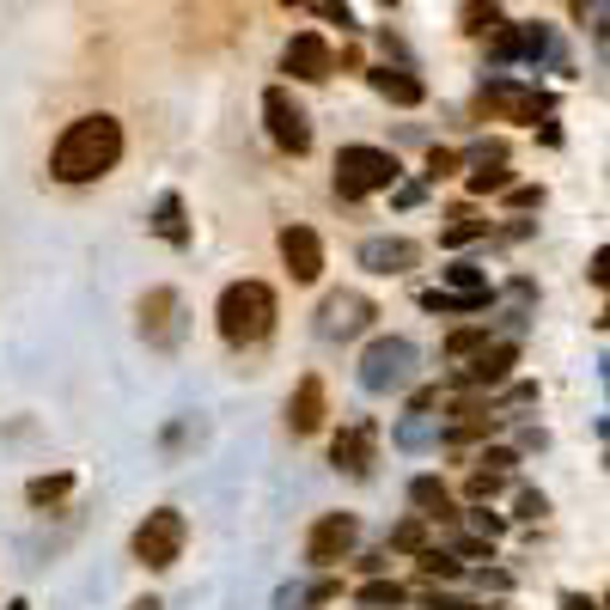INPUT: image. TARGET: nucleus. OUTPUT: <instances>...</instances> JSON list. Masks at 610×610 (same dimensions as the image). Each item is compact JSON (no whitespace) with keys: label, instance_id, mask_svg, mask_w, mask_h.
<instances>
[{"label":"nucleus","instance_id":"2f4dec72","mask_svg":"<svg viewBox=\"0 0 610 610\" xmlns=\"http://www.w3.org/2000/svg\"><path fill=\"white\" fill-rule=\"evenodd\" d=\"M501 489H506V477H501V470H489V465H477V470H470V494H477V501H494Z\"/></svg>","mask_w":610,"mask_h":610},{"label":"nucleus","instance_id":"6ab92c4d","mask_svg":"<svg viewBox=\"0 0 610 610\" xmlns=\"http://www.w3.org/2000/svg\"><path fill=\"white\" fill-rule=\"evenodd\" d=\"M153 232H160L165 244H189V220H184V196H172L165 189L160 201H153Z\"/></svg>","mask_w":610,"mask_h":610},{"label":"nucleus","instance_id":"6e6552de","mask_svg":"<svg viewBox=\"0 0 610 610\" xmlns=\"http://www.w3.org/2000/svg\"><path fill=\"white\" fill-rule=\"evenodd\" d=\"M477 105L489 110V117H501V122H537L549 110V98L537 92V86H519V80H489Z\"/></svg>","mask_w":610,"mask_h":610},{"label":"nucleus","instance_id":"ddd939ff","mask_svg":"<svg viewBox=\"0 0 610 610\" xmlns=\"http://www.w3.org/2000/svg\"><path fill=\"white\" fill-rule=\"evenodd\" d=\"M372 451H379V427H372V422H348L342 434L330 439V465L342 470V477H367Z\"/></svg>","mask_w":610,"mask_h":610},{"label":"nucleus","instance_id":"39448f33","mask_svg":"<svg viewBox=\"0 0 610 610\" xmlns=\"http://www.w3.org/2000/svg\"><path fill=\"white\" fill-rule=\"evenodd\" d=\"M184 537H189L184 513H177V506H160V513H146L141 525H134V562H141V568H172V562L184 556Z\"/></svg>","mask_w":610,"mask_h":610},{"label":"nucleus","instance_id":"2eb2a0df","mask_svg":"<svg viewBox=\"0 0 610 610\" xmlns=\"http://www.w3.org/2000/svg\"><path fill=\"white\" fill-rule=\"evenodd\" d=\"M287 427H293L299 439L324 427V379H312V372H305L299 385H293V397H287Z\"/></svg>","mask_w":610,"mask_h":610},{"label":"nucleus","instance_id":"c756f323","mask_svg":"<svg viewBox=\"0 0 610 610\" xmlns=\"http://www.w3.org/2000/svg\"><path fill=\"white\" fill-rule=\"evenodd\" d=\"M422 574H427V580H451V574H458V556L427 544V549H422Z\"/></svg>","mask_w":610,"mask_h":610},{"label":"nucleus","instance_id":"ea45409f","mask_svg":"<svg viewBox=\"0 0 610 610\" xmlns=\"http://www.w3.org/2000/svg\"><path fill=\"white\" fill-rule=\"evenodd\" d=\"M592 281H598V287H604V281H610V251H604V244H598V251H592Z\"/></svg>","mask_w":610,"mask_h":610},{"label":"nucleus","instance_id":"dca6fc26","mask_svg":"<svg viewBox=\"0 0 610 610\" xmlns=\"http://www.w3.org/2000/svg\"><path fill=\"white\" fill-rule=\"evenodd\" d=\"M415 244L410 239H367L360 244V269H372V275H403V269H415Z\"/></svg>","mask_w":610,"mask_h":610},{"label":"nucleus","instance_id":"423d86ee","mask_svg":"<svg viewBox=\"0 0 610 610\" xmlns=\"http://www.w3.org/2000/svg\"><path fill=\"white\" fill-rule=\"evenodd\" d=\"M263 117H269V141H275L281 153H305V146H312V117L293 105L287 86H269L263 92Z\"/></svg>","mask_w":610,"mask_h":610},{"label":"nucleus","instance_id":"a18cd8bd","mask_svg":"<svg viewBox=\"0 0 610 610\" xmlns=\"http://www.w3.org/2000/svg\"><path fill=\"white\" fill-rule=\"evenodd\" d=\"M385 7H397V0H385Z\"/></svg>","mask_w":610,"mask_h":610},{"label":"nucleus","instance_id":"4468645a","mask_svg":"<svg viewBox=\"0 0 610 610\" xmlns=\"http://www.w3.org/2000/svg\"><path fill=\"white\" fill-rule=\"evenodd\" d=\"M281 263H287L293 281H318V275H324V244H318V232H312V226H287V232H281Z\"/></svg>","mask_w":610,"mask_h":610},{"label":"nucleus","instance_id":"20e7f679","mask_svg":"<svg viewBox=\"0 0 610 610\" xmlns=\"http://www.w3.org/2000/svg\"><path fill=\"white\" fill-rule=\"evenodd\" d=\"M415 367H422V355H415L410 336H379V342H367V355H360V391L391 397V391H403L415 379Z\"/></svg>","mask_w":610,"mask_h":610},{"label":"nucleus","instance_id":"58836bf2","mask_svg":"<svg viewBox=\"0 0 610 610\" xmlns=\"http://www.w3.org/2000/svg\"><path fill=\"white\" fill-rule=\"evenodd\" d=\"M580 19H586L592 31H604V0H580Z\"/></svg>","mask_w":610,"mask_h":610},{"label":"nucleus","instance_id":"0eeeda50","mask_svg":"<svg viewBox=\"0 0 610 610\" xmlns=\"http://www.w3.org/2000/svg\"><path fill=\"white\" fill-rule=\"evenodd\" d=\"M372 318H379V312H372L367 293H355V287L330 293V299L318 305V336H324V342H348V336H360Z\"/></svg>","mask_w":610,"mask_h":610},{"label":"nucleus","instance_id":"7ed1b4c3","mask_svg":"<svg viewBox=\"0 0 610 610\" xmlns=\"http://www.w3.org/2000/svg\"><path fill=\"white\" fill-rule=\"evenodd\" d=\"M397 177H403V165H397V153H385V146H342V153H336V196L342 201L397 189Z\"/></svg>","mask_w":610,"mask_h":610},{"label":"nucleus","instance_id":"4be33fe9","mask_svg":"<svg viewBox=\"0 0 610 610\" xmlns=\"http://www.w3.org/2000/svg\"><path fill=\"white\" fill-rule=\"evenodd\" d=\"M494 25H501V0H458V31L489 37Z\"/></svg>","mask_w":610,"mask_h":610},{"label":"nucleus","instance_id":"f3484780","mask_svg":"<svg viewBox=\"0 0 610 610\" xmlns=\"http://www.w3.org/2000/svg\"><path fill=\"white\" fill-rule=\"evenodd\" d=\"M439 434H446V422H439L434 410H410L397 427H391V446L397 451H434Z\"/></svg>","mask_w":610,"mask_h":610},{"label":"nucleus","instance_id":"f03ea898","mask_svg":"<svg viewBox=\"0 0 610 610\" xmlns=\"http://www.w3.org/2000/svg\"><path fill=\"white\" fill-rule=\"evenodd\" d=\"M214 324H220V336L232 348L263 342V336L275 330V287H269V281H232V287L220 293V305H214Z\"/></svg>","mask_w":610,"mask_h":610},{"label":"nucleus","instance_id":"72a5a7b5","mask_svg":"<svg viewBox=\"0 0 610 610\" xmlns=\"http://www.w3.org/2000/svg\"><path fill=\"white\" fill-rule=\"evenodd\" d=\"M451 172H458V153H451V146H434V153H427V177L439 184V177H451Z\"/></svg>","mask_w":610,"mask_h":610},{"label":"nucleus","instance_id":"b1692460","mask_svg":"<svg viewBox=\"0 0 610 610\" xmlns=\"http://www.w3.org/2000/svg\"><path fill=\"white\" fill-rule=\"evenodd\" d=\"M470 239H489V220L470 214V208H458V214H451V226H446V244H470Z\"/></svg>","mask_w":610,"mask_h":610},{"label":"nucleus","instance_id":"a19ab883","mask_svg":"<svg viewBox=\"0 0 610 610\" xmlns=\"http://www.w3.org/2000/svg\"><path fill=\"white\" fill-rule=\"evenodd\" d=\"M506 403H513V410H525V403H537V385H513V391H506Z\"/></svg>","mask_w":610,"mask_h":610},{"label":"nucleus","instance_id":"f257e3e1","mask_svg":"<svg viewBox=\"0 0 610 610\" xmlns=\"http://www.w3.org/2000/svg\"><path fill=\"white\" fill-rule=\"evenodd\" d=\"M117 160H122V122L98 110V117H80L55 141L50 172L62 177V184H98L105 172H117Z\"/></svg>","mask_w":610,"mask_h":610},{"label":"nucleus","instance_id":"412c9836","mask_svg":"<svg viewBox=\"0 0 610 610\" xmlns=\"http://www.w3.org/2000/svg\"><path fill=\"white\" fill-rule=\"evenodd\" d=\"M410 501L422 506V519H451V489L439 477H415L410 482Z\"/></svg>","mask_w":610,"mask_h":610},{"label":"nucleus","instance_id":"f704fd0d","mask_svg":"<svg viewBox=\"0 0 610 610\" xmlns=\"http://www.w3.org/2000/svg\"><path fill=\"white\" fill-rule=\"evenodd\" d=\"M477 465H489V470H501V477H513V465H519V451H506V446H494V451H482Z\"/></svg>","mask_w":610,"mask_h":610},{"label":"nucleus","instance_id":"c85d7f7f","mask_svg":"<svg viewBox=\"0 0 610 610\" xmlns=\"http://www.w3.org/2000/svg\"><path fill=\"white\" fill-rule=\"evenodd\" d=\"M489 348V330H451L446 336V355L451 360H470V355H482Z\"/></svg>","mask_w":610,"mask_h":610},{"label":"nucleus","instance_id":"f8f14e48","mask_svg":"<svg viewBox=\"0 0 610 610\" xmlns=\"http://www.w3.org/2000/svg\"><path fill=\"white\" fill-rule=\"evenodd\" d=\"M513 367H519V342H489L482 355H470L465 367H458V385L494 391V385H506V379H513Z\"/></svg>","mask_w":610,"mask_h":610},{"label":"nucleus","instance_id":"9b49d317","mask_svg":"<svg viewBox=\"0 0 610 610\" xmlns=\"http://www.w3.org/2000/svg\"><path fill=\"white\" fill-rule=\"evenodd\" d=\"M141 336L153 348H177V336H184V299L172 287H153L141 299Z\"/></svg>","mask_w":610,"mask_h":610},{"label":"nucleus","instance_id":"c9c22d12","mask_svg":"<svg viewBox=\"0 0 610 610\" xmlns=\"http://www.w3.org/2000/svg\"><path fill=\"white\" fill-rule=\"evenodd\" d=\"M549 513V501L537 489H519V519H544Z\"/></svg>","mask_w":610,"mask_h":610},{"label":"nucleus","instance_id":"7c9ffc66","mask_svg":"<svg viewBox=\"0 0 610 610\" xmlns=\"http://www.w3.org/2000/svg\"><path fill=\"white\" fill-rule=\"evenodd\" d=\"M470 531H477L482 544H494V537H501V531H506V519L494 513V506H470Z\"/></svg>","mask_w":610,"mask_h":610},{"label":"nucleus","instance_id":"a878e982","mask_svg":"<svg viewBox=\"0 0 610 610\" xmlns=\"http://www.w3.org/2000/svg\"><path fill=\"white\" fill-rule=\"evenodd\" d=\"M67 489H74V477H67V470H55V477H37V482H31L25 501H31V506H50V501H62Z\"/></svg>","mask_w":610,"mask_h":610},{"label":"nucleus","instance_id":"473e14b6","mask_svg":"<svg viewBox=\"0 0 610 610\" xmlns=\"http://www.w3.org/2000/svg\"><path fill=\"white\" fill-rule=\"evenodd\" d=\"M501 196H506V208H544V189L537 184H506Z\"/></svg>","mask_w":610,"mask_h":610},{"label":"nucleus","instance_id":"4c0bfd02","mask_svg":"<svg viewBox=\"0 0 610 610\" xmlns=\"http://www.w3.org/2000/svg\"><path fill=\"white\" fill-rule=\"evenodd\" d=\"M562 610H604L592 592H562Z\"/></svg>","mask_w":610,"mask_h":610},{"label":"nucleus","instance_id":"cd10ccee","mask_svg":"<svg viewBox=\"0 0 610 610\" xmlns=\"http://www.w3.org/2000/svg\"><path fill=\"white\" fill-rule=\"evenodd\" d=\"M506 184H513V177H506V160L501 165H477V172H470V189H477V196H501Z\"/></svg>","mask_w":610,"mask_h":610},{"label":"nucleus","instance_id":"9d476101","mask_svg":"<svg viewBox=\"0 0 610 610\" xmlns=\"http://www.w3.org/2000/svg\"><path fill=\"white\" fill-rule=\"evenodd\" d=\"M281 74H293V80H305V86H324L336 74V55H330V43L318 37V31H299V37L281 50Z\"/></svg>","mask_w":610,"mask_h":610},{"label":"nucleus","instance_id":"e433bc0d","mask_svg":"<svg viewBox=\"0 0 610 610\" xmlns=\"http://www.w3.org/2000/svg\"><path fill=\"white\" fill-rule=\"evenodd\" d=\"M318 13L330 19V25H342V31L355 25V13H348V0H318Z\"/></svg>","mask_w":610,"mask_h":610},{"label":"nucleus","instance_id":"79ce46f5","mask_svg":"<svg viewBox=\"0 0 610 610\" xmlns=\"http://www.w3.org/2000/svg\"><path fill=\"white\" fill-rule=\"evenodd\" d=\"M422 201V184H397V208H415Z\"/></svg>","mask_w":610,"mask_h":610},{"label":"nucleus","instance_id":"5701e85b","mask_svg":"<svg viewBox=\"0 0 610 610\" xmlns=\"http://www.w3.org/2000/svg\"><path fill=\"white\" fill-rule=\"evenodd\" d=\"M439 287H451V293H494V287H489V275H482L477 263H451V269H439Z\"/></svg>","mask_w":610,"mask_h":610},{"label":"nucleus","instance_id":"a211bd4d","mask_svg":"<svg viewBox=\"0 0 610 610\" xmlns=\"http://www.w3.org/2000/svg\"><path fill=\"white\" fill-rule=\"evenodd\" d=\"M372 92L391 98V105H403V110H415L427 98V86L415 80L410 67H372Z\"/></svg>","mask_w":610,"mask_h":610},{"label":"nucleus","instance_id":"c03bdc74","mask_svg":"<svg viewBox=\"0 0 610 610\" xmlns=\"http://www.w3.org/2000/svg\"><path fill=\"white\" fill-rule=\"evenodd\" d=\"M281 7H312V0H281Z\"/></svg>","mask_w":610,"mask_h":610},{"label":"nucleus","instance_id":"bb28decb","mask_svg":"<svg viewBox=\"0 0 610 610\" xmlns=\"http://www.w3.org/2000/svg\"><path fill=\"white\" fill-rule=\"evenodd\" d=\"M360 604H367V610H397L403 604V586L397 580H372V586H360Z\"/></svg>","mask_w":610,"mask_h":610},{"label":"nucleus","instance_id":"aec40b11","mask_svg":"<svg viewBox=\"0 0 610 610\" xmlns=\"http://www.w3.org/2000/svg\"><path fill=\"white\" fill-rule=\"evenodd\" d=\"M494 293H451V287H427L422 293V312H439V318H451V312H482Z\"/></svg>","mask_w":610,"mask_h":610},{"label":"nucleus","instance_id":"37998d69","mask_svg":"<svg viewBox=\"0 0 610 610\" xmlns=\"http://www.w3.org/2000/svg\"><path fill=\"white\" fill-rule=\"evenodd\" d=\"M129 610H165V604H160V598H141V604H129Z\"/></svg>","mask_w":610,"mask_h":610},{"label":"nucleus","instance_id":"1a4fd4ad","mask_svg":"<svg viewBox=\"0 0 610 610\" xmlns=\"http://www.w3.org/2000/svg\"><path fill=\"white\" fill-rule=\"evenodd\" d=\"M355 544H360L355 513H324L318 525H312V537H305V562H318V568H336V562H342Z\"/></svg>","mask_w":610,"mask_h":610},{"label":"nucleus","instance_id":"393cba45","mask_svg":"<svg viewBox=\"0 0 610 610\" xmlns=\"http://www.w3.org/2000/svg\"><path fill=\"white\" fill-rule=\"evenodd\" d=\"M391 549H403V556H422V549H427V519H422V513L403 519V525L391 531Z\"/></svg>","mask_w":610,"mask_h":610}]
</instances>
